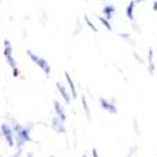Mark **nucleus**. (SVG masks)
Returning <instances> with one entry per match:
<instances>
[{
  "label": "nucleus",
  "instance_id": "nucleus-1",
  "mask_svg": "<svg viewBox=\"0 0 157 157\" xmlns=\"http://www.w3.org/2000/svg\"><path fill=\"white\" fill-rule=\"evenodd\" d=\"M11 130H13V136H14V146L17 150H23L26 143L33 142L31 137V130H33L34 123L29 124H21L20 122H17L16 119L10 122Z\"/></svg>",
  "mask_w": 157,
  "mask_h": 157
},
{
  "label": "nucleus",
  "instance_id": "nucleus-2",
  "mask_svg": "<svg viewBox=\"0 0 157 157\" xmlns=\"http://www.w3.org/2000/svg\"><path fill=\"white\" fill-rule=\"evenodd\" d=\"M14 48L11 45L10 40H4L3 41V55H4V59L6 62L9 64V67L11 68V72H13V77H20V70H18V65H17V61L14 58Z\"/></svg>",
  "mask_w": 157,
  "mask_h": 157
},
{
  "label": "nucleus",
  "instance_id": "nucleus-3",
  "mask_svg": "<svg viewBox=\"0 0 157 157\" xmlns=\"http://www.w3.org/2000/svg\"><path fill=\"white\" fill-rule=\"evenodd\" d=\"M26 54H27V57H29L31 61L36 64L38 68H40L41 71H43L47 77H50V74H51V67H50V64H48V61L45 58H43V57H40L38 54H36V52H33L30 48H27L26 50Z\"/></svg>",
  "mask_w": 157,
  "mask_h": 157
},
{
  "label": "nucleus",
  "instance_id": "nucleus-4",
  "mask_svg": "<svg viewBox=\"0 0 157 157\" xmlns=\"http://www.w3.org/2000/svg\"><path fill=\"white\" fill-rule=\"evenodd\" d=\"M0 136L6 140L9 147H14V136H13V130H11L10 123H7V122L0 123Z\"/></svg>",
  "mask_w": 157,
  "mask_h": 157
},
{
  "label": "nucleus",
  "instance_id": "nucleus-5",
  "mask_svg": "<svg viewBox=\"0 0 157 157\" xmlns=\"http://www.w3.org/2000/svg\"><path fill=\"white\" fill-rule=\"evenodd\" d=\"M99 105L102 108L103 110L109 112V113H117V101L116 98H110V99H106V98H99Z\"/></svg>",
  "mask_w": 157,
  "mask_h": 157
},
{
  "label": "nucleus",
  "instance_id": "nucleus-6",
  "mask_svg": "<svg viewBox=\"0 0 157 157\" xmlns=\"http://www.w3.org/2000/svg\"><path fill=\"white\" fill-rule=\"evenodd\" d=\"M54 109H55V116L58 117L61 122L65 123L67 121V113H65V109H64V106L59 101H54Z\"/></svg>",
  "mask_w": 157,
  "mask_h": 157
},
{
  "label": "nucleus",
  "instance_id": "nucleus-7",
  "mask_svg": "<svg viewBox=\"0 0 157 157\" xmlns=\"http://www.w3.org/2000/svg\"><path fill=\"white\" fill-rule=\"evenodd\" d=\"M55 86H57L58 92L61 94V96L64 98L65 103H71V95H70V92H68V89H67L65 85L62 84V82H59V81H57V82H55Z\"/></svg>",
  "mask_w": 157,
  "mask_h": 157
},
{
  "label": "nucleus",
  "instance_id": "nucleus-8",
  "mask_svg": "<svg viewBox=\"0 0 157 157\" xmlns=\"http://www.w3.org/2000/svg\"><path fill=\"white\" fill-rule=\"evenodd\" d=\"M149 54H147V70H149L150 75H154L156 74V65H154V51L153 48L149 47Z\"/></svg>",
  "mask_w": 157,
  "mask_h": 157
},
{
  "label": "nucleus",
  "instance_id": "nucleus-9",
  "mask_svg": "<svg viewBox=\"0 0 157 157\" xmlns=\"http://www.w3.org/2000/svg\"><path fill=\"white\" fill-rule=\"evenodd\" d=\"M51 126H52V129H54V130L57 132V133H61V135L67 133V129H65V124H64V122H61L57 116L52 117Z\"/></svg>",
  "mask_w": 157,
  "mask_h": 157
},
{
  "label": "nucleus",
  "instance_id": "nucleus-10",
  "mask_svg": "<svg viewBox=\"0 0 157 157\" xmlns=\"http://www.w3.org/2000/svg\"><path fill=\"white\" fill-rule=\"evenodd\" d=\"M102 11H103V16H105L106 20L110 21V20L115 17V14H116V7L112 6V4H105L102 7Z\"/></svg>",
  "mask_w": 157,
  "mask_h": 157
},
{
  "label": "nucleus",
  "instance_id": "nucleus-11",
  "mask_svg": "<svg viewBox=\"0 0 157 157\" xmlns=\"http://www.w3.org/2000/svg\"><path fill=\"white\" fill-rule=\"evenodd\" d=\"M65 79H67V82H68V86H70V89H71V94H70V95H72V98H77V96H78L77 86H75V84H74V79L71 78V75H70V72H68V71H65Z\"/></svg>",
  "mask_w": 157,
  "mask_h": 157
},
{
  "label": "nucleus",
  "instance_id": "nucleus-12",
  "mask_svg": "<svg viewBox=\"0 0 157 157\" xmlns=\"http://www.w3.org/2000/svg\"><path fill=\"white\" fill-rule=\"evenodd\" d=\"M135 6L136 4L132 0L128 3V6H126V16H128V18L130 21H135Z\"/></svg>",
  "mask_w": 157,
  "mask_h": 157
},
{
  "label": "nucleus",
  "instance_id": "nucleus-13",
  "mask_svg": "<svg viewBox=\"0 0 157 157\" xmlns=\"http://www.w3.org/2000/svg\"><path fill=\"white\" fill-rule=\"evenodd\" d=\"M82 30H84V26H82L81 20H77V21H75V27H74V31H72V36L78 37L81 33H82Z\"/></svg>",
  "mask_w": 157,
  "mask_h": 157
},
{
  "label": "nucleus",
  "instance_id": "nucleus-14",
  "mask_svg": "<svg viewBox=\"0 0 157 157\" xmlns=\"http://www.w3.org/2000/svg\"><path fill=\"white\" fill-rule=\"evenodd\" d=\"M119 37H121V38H123V40L126 41L129 45H132V47H136V43H135V40H133V38L130 37V34H128V33H121V34H119Z\"/></svg>",
  "mask_w": 157,
  "mask_h": 157
},
{
  "label": "nucleus",
  "instance_id": "nucleus-15",
  "mask_svg": "<svg viewBox=\"0 0 157 157\" xmlns=\"http://www.w3.org/2000/svg\"><path fill=\"white\" fill-rule=\"evenodd\" d=\"M81 98H82V106H84L85 115H86V117L91 121V109H89V105H88V102H86V98H85V95H82Z\"/></svg>",
  "mask_w": 157,
  "mask_h": 157
},
{
  "label": "nucleus",
  "instance_id": "nucleus-16",
  "mask_svg": "<svg viewBox=\"0 0 157 157\" xmlns=\"http://www.w3.org/2000/svg\"><path fill=\"white\" fill-rule=\"evenodd\" d=\"M96 18H98V21H101L103 24V26L106 27V30H109V31H112V24H110L108 20H106L105 17H102V16H96Z\"/></svg>",
  "mask_w": 157,
  "mask_h": 157
},
{
  "label": "nucleus",
  "instance_id": "nucleus-17",
  "mask_svg": "<svg viewBox=\"0 0 157 157\" xmlns=\"http://www.w3.org/2000/svg\"><path fill=\"white\" fill-rule=\"evenodd\" d=\"M84 20H85V23H86L88 26L91 27V30H92V31H94V33H98V29H96V26H95V24H94V23L91 21V18L88 17V16H84Z\"/></svg>",
  "mask_w": 157,
  "mask_h": 157
},
{
  "label": "nucleus",
  "instance_id": "nucleus-18",
  "mask_svg": "<svg viewBox=\"0 0 157 157\" xmlns=\"http://www.w3.org/2000/svg\"><path fill=\"white\" fill-rule=\"evenodd\" d=\"M133 129H135L136 135H140V126H139V121H137V117H133Z\"/></svg>",
  "mask_w": 157,
  "mask_h": 157
},
{
  "label": "nucleus",
  "instance_id": "nucleus-19",
  "mask_svg": "<svg viewBox=\"0 0 157 157\" xmlns=\"http://www.w3.org/2000/svg\"><path fill=\"white\" fill-rule=\"evenodd\" d=\"M136 151H137V146L135 144V146H132V147H130V150H129L128 153H126V156H124V157H133V156H135Z\"/></svg>",
  "mask_w": 157,
  "mask_h": 157
},
{
  "label": "nucleus",
  "instance_id": "nucleus-20",
  "mask_svg": "<svg viewBox=\"0 0 157 157\" xmlns=\"http://www.w3.org/2000/svg\"><path fill=\"white\" fill-rule=\"evenodd\" d=\"M132 27L135 29L136 33H142V30H140V26L137 24V23H136V20H135V21H132Z\"/></svg>",
  "mask_w": 157,
  "mask_h": 157
},
{
  "label": "nucleus",
  "instance_id": "nucleus-21",
  "mask_svg": "<svg viewBox=\"0 0 157 157\" xmlns=\"http://www.w3.org/2000/svg\"><path fill=\"white\" fill-rule=\"evenodd\" d=\"M133 57H135V58L137 59V61H139L140 64H144V61H143V58H142V57H140V55L137 54V52H136V51H133Z\"/></svg>",
  "mask_w": 157,
  "mask_h": 157
},
{
  "label": "nucleus",
  "instance_id": "nucleus-22",
  "mask_svg": "<svg viewBox=\"0 0 157 157\" xmlns=\"http://www.w3.org/2000/svg\"><path fill=\"white\" fill-rule=\"evenodd\" d=\"M23 154V150H16V153H13L10 157H21Z\"/></svg>",
  "mask_w": 157,
  "mask_h": 157
},
{
  "label": "nucleus",
  "instance_id": "nucleus-23",
  "mask_svg": "<svg viewBox=\"0 0 157 157\" xmlns=\"http://www.w3.org/2000/svg\"><path fill=\"white\" fill-rule=\"evenodd\" d=\"M92 157H101V156H99V153H98V150H96L95 147L92 149Z\"/></svg>",
  "mask_w": 157,
  "mask_h": 157
},
{
  "label": "nucleus",
  "instance_id": "nucleus-24",
  "mask_svg": "<svg viewBox=\"0 0 157 157\" xmlns=\"http://www.w3.org/2000/svg\"><path fill=\"white\" fill-rule=\"evenodd\" d=\"M151 6H153V10H154V11H157V0H154Z\"/></svg>",
  "mask_w": 157,
  "mask_h": 157
},
{
  "label": "nucleus",
  "instance_id": "nucleus-25",
  "mask_svg": "<svg viewBox=\"0 0 157 157\" xmlns=\"http://www.w3.org/2000/svg\"><path fill=\"white\" fill-rule=\"evenodd\" d=\"M135 4H137V3H142V2H146V0H132Z\"/></svg>",
  "mask_w": 157,
  "mask_h": 157
},
{
  "label": "nucleus",
  "instance_id": "nucleus-26",
  "mask_svg": "<svg viewBox=\"0 0 157 157\" xmlns=\"http://www.w3.org/2000/svg\"><path fill=\"white\" fill-rule=\"evenodd\" d=\"M27 157H33V153L30 151V153H27Z\"/></svg>",
  "mask_w": 157,
  "mask_h": 157
},
{
  "label": "nucleus",
  "instance_id": "nucleus-27",
  "mask_svg": "<svg viewBox=\"0 0 157 157\" xmlns=\"http://www.w3.org/2000/svg\"><path fill=\"white\" fill-rule=\"evenodd\" d=\"M82 157H88V156H86V154H82Z\"/></svg>",
  "mask_w": 157,
  "mask_h": 157
},
{
  "label": "nucleus",
  "instance_id": "nucleus-28",
  "mask_svg": "<svg viewBox=\"0 0 157 157\" xmlns=\"http://www.w3.org/2000/svg\"><path fill=\"white\" fill-rule=\"evenodd\" d=\"M50 157H55V156H50Z\"/></svg>",
  "mask_w": 157,
  "mask_h": 157
},
{
  "label": "nucleus",
  "instance_id": "nucleus-29",
  "mask_svg": "<svg viewBox=\"0 0 157 157\" xmlns=\"http://www.w3.org/2000/svg\"><path fill=\"white\" fill-rule=\"evenodd\" d=\"M0 157H2V154H0Z\"/></svg>",
  "mask_w": 157,
  "mask_h": 157
},
{
  "label": "nucleus",
  "instance_id": "nucleus-30",
  "mask_svg": "<svg viewBox=\"0 0 157 157\" xmlns=\"http://www.w3.org/2000/svg\"><path fill=\"white\" fill-rule=\"evenodd\" d=\"M156 157H157V156H156Z\"/></svg>",
  "mask_w": 157,
  "mask_h": 157
}]
</instances>
